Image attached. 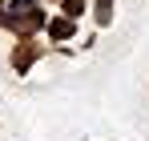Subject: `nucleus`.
I'll use <instances>...</instances> for the list:
<instances>
[{
	"instance_id": "39448f33",
	"label": "nucleus",
	"mask_w": 149,
	"mask_h": 141,
	"mask_svg": "<svg viewBox=\"0 0 149 141\" xmlns=\"http://www.w3.org/2000/svg\"><path fill=\"white\" fill-rule=\"evenodd\" d=\"M113 20V0H97V24H109Z\"/></svg>"
},
{
	"instance_id": "20e7f679",
	"label": "nucleus",
	"mask_w": 149,
	"mask_h": 141,
	"mask_svg": "<svg viewBox=\"0 0 149 141\" xmlns=\"http://www.w3.org/2000/svg\"><path fill=\"white\" fill-rule=\"evenodd\" d=\"M61 8H65V16H69V20H77V16L85 12V0H61Z\"/></svg>"
},
{
	"instance_id": "f257e3e1",
	"label": "nucleus",
	"mask_w": 149,
	"mask_h": 141,
	"mask_svg": "<svg viewBox=\"0 0 149 141\" xmlns=\"http://www.w3.org/2000/svg\"><path fill=\"white\" fill-rule=\"evenodd\" d=\"M0 28H12V32H16V36H32V32H36V28H45V12H40V8H36V4H8V8H4V0H0Z\"/></svg>"
},
{
	"instance_id": "f03ea898",
	"label": "nucleus",
	"mask_w": 149,
	"mask_h": 141,
	"mask_svg": "<svg viewBox=\"0 0 149 141\" xmlns=\"http://www.w3.org/2000/svg\"><path fill=\"white\" fill-rule=\"evenodd\" d=\"M40 52H45V45H32V40H20V45L12 48V69H16L20 77H24V73L32 69V65H36V57H40Z\"/></svg>"
},
{
	"instance_id": "7ed1b4c3",
	"label": "nucleus",
	"mask_w": 149,
	"mask_h": 141,
	"mask_svg": "<svg viewBox=\"0 0 149 141\" xmlns=\"http://www.w3.org/2000/svg\"><path fill=\"white\" fill-rule=\"evenodd\" d=\"M77 32V24L69 20V16H56V20H49V40H69Z\"/></svg>"
}]
</instances>
